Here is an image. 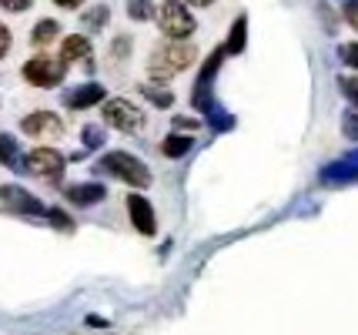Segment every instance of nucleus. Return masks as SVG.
<instances>
[{
	"label": "nucleus",
	"mask_w": 358,
	"mask_h": 335,
	"mask_svg": "<svg viewBox=\"0 0 358 335\" xmlns=\"http://www.w3.org/2000/svg\"><path fill=\"white\" fill-rule=\"evenodd\" d=\"M245 27H248V20H245V17H238V20L231 24V34H228L224 54H241V50H245Z\"/></svg>",
	"instance_id": "17"
},
{
	"label": "nucleus",
	"mask_w": 358,
	"mask_h": 335,
	"mask_svg": "<svg viewBox=\"0 0 358 335\" xmlns=\"http://www.w3.org/2000/svg\"><path fill=\"white\" fill-rule=\"evenodd\" d=\"M31 7H34V0H0V10H10V14H24Z\"/></svg>",
	"instance_id": "21"
},
{
	"label": "nucleus",
	"mask_w": 358,
	"mask_h": 335,
	"mask_svg": "<svg viewBox=\"0 0 358 335\" xmlns=\"http://www.w3.org/2000/svg\"><path fill=\"white\" fill-rule=\"evenodd\" d=\"M0 164H3V168H20V164H24L14 134H0Z\"/></svg>",
	"instance_id": "15"
},
{
	"label": "nucleus",
	"mask_w": 358,
	"mask_h": 335,
	"mask_svg": "<svg viewBox=\"0 0 358 335\" xmlns=\"http://www.w3.org/2000/svg\"><path fill=\"white\" fill-rule=\"evenodd\" d=\"M104 121H108V128L134 131L141 124V111L124 97H110V101H104Z\"/></svg>",
	"instance_id": "6"
},
{
	"label": "nucleus",
	"mask_w": 358,
	"mask_h": 335,
	"mask_svg": "<svg viewBox=\"0 0 358 335\" xmlns=\"http://www.w3.org/2000/svg\"><path fill=\"white\" fill-rule=\"evenodd\" d=\"M138 91L148 97L155 108H171V104H174V94H171V91H164V87H157V84H141Z\"/></svg>",
	"instance_id": "18"
},
{
	"label": "nucleus",
	"mask_w": 358,
	"mask_h": 335,
	"mask_svg": "<svg viewBox=\"0 0 358 335\" xmlns=\"http://www.w3.org/2000/svg\"><path fill=\"white\" fill-rule=\"evenodd\" d=\"M345 20H348L352 27H358V0H348V3H345Z\"/></svg>",
	"instance_id": "25"
},
{
	"label": "nucleus",
	"mask_w": 358,
	"mask_h": 335,
	"mask_svg": "<svg viewBox=\"0 0 358 335\" xmlns=\"http://www.w3.org/2000/svg\"><path fill=\"white\" fill-rule=\"evenodd\" d=\"M67 201H74V205H97V201H104V185H97V181H84V185H71L67 188Z\"/></svg>",
	"instance_id": "13"
},
{
	"label": "nucleus",
	"mask_w": 358,
	"mask_h": 335,
	"mask_svg": "<svg viewBox=\"0 0 358 335\" xmlns=\"http://www.w3.org/2000/svg\"><path fill=\"white\" fill-rule=\"evenodd\" d=\"M127 215H131V224L138 228L141 235H155L157 231V218H155V208L144 194H131L127 198Z\"/></svg>",
	"instance_id": "10"
},
{
	"label": "nucleus",
	"mask_w": 358,
	"mask_h": 335,
	"mask_svg": "<svg viewBox=\"0 0 358 335\" xmlns=\"http://www.w3.org/2000/svg\"><path fill=\"white\" fill-rule=\"evenodd\" d=\"M342 61H345V67H358V44H342Z\"/></svg>",
	"instance_id": "22"
},
{
	"label": "nucleus",
	"mask_w": 358,
	"mask_h": 335,
	"mask_svg": "<svg viewBox=\"0 0 358 335\" xmlns=\"http://www.w3.org/2000/svg\"><path fill=\"white\" fill-rule=\"evenodd\" d=\"M57 37H61V24L47 17V20H37V27L31 31V44L34 48H47V44L57 41Z\"/></svg>",
	"instance_id": "14"
},
{
	"label": "nucleus",
	"mask_w": 358,
	"mask_h": 335,
	"mask_svg": "<svg viewBox=\"0 0 358 335\" xmlns=\"http://www.w3.org/2000/svg\"><path fill=\"white\" fill-rule=\"evenodd\" d=\"M221 57H224V48H218L201 64V78H198V84H194V108H201V111H208V108H211V84H215V74H218V61H221Z\"/></svg>",
	"instance_id": "8"
},
{
	"label": "nucleus",
	"mask_w": 358,
	"mask_h": 335,
	"mask_svg": "<svg viewBox=\"0 0 358 335\" xmlns=\"http://www.w3.org/2000/svg\"><path fill=\"white\" fill-rule=\"evenodd\" d=\"M187 151H191V138H185V134H168L161 141V155L164 158H185Z\"/></svg>",
	"instance_id": "16"
},
{
	"label": "nucleus",
	"mask_w": 358,
	"mask_h": 335,
	"mask_svg": "<svg viewBox=\"0 0 358 335\" xmlns=\"http://www.w3.org/2000/svg\"><path fill=\"white\" fill-rule=\"evenodd\" d=\"M342 128H345V134H348V138H358V117H355V114H345Z\"/></svg>",
	"instance_id": "24"
},
{
	"label": "nucleus",
	"mask_w": 358,
	"mask_h": 335,
	"mask_svg": "<svg viewBox=\"0 0 358 335\" xmlns=\"http://www.w3.org/2000/svg\"><path fill=\"white\" fill-rule=\"evenodd\" d=\"M84 141H87V144H101V141H104V134H101L97 128H87V131H84Z\"/></svg>",
	"instance_id": "26"
},
{
	"label": "nucleus",
	"mask_w": 358,
	"mask_h": 335,
	"mask_svg": "<svg viewBox=\"0 0 358 335\" xmlns=\"http://www.w3.org/2000/svg\"><path fill=\"white\" fill-rule=\"evenodd\" d=\"M181 3H194V7H208V3H215V0H181Z\"/></svg>",
	"instance_id": "30"
},
{
	"label": "nucleus",
	"mask_w": 358,
	"mask_h": 335,
	"mask_svg": "<svg viewBox=\"0 0 358 335\" xmlns=\"http://www.w3.org/2000/svg\"><path fill=\"white\" fill-rule=\"evenodd\" d=\"M101 168L110 171L114 178H121L131 188H148V185H151V168H148L144 161H138L134 155H127V151H110V155H104V158H101Z\"/></svg>",
	"instance_id": "2"
},
{
	"label": "nucleus",
	"mask_w": 358,
	"mask_h": 335,
	"mask_svg": "<svg viewBox=\"0 0 358 335\" xmlns=\"http://www.w3.org/2000/svg\"><path fill=\"white\" fill-rule=\"evenodd\" d=\"M127 14H131V20H151V17H157L155 0H127Z\"/></svg>",
	"instance_id": "19"
},
{
	"label": "nucleus",
	"mask_w": 358,
	"mask_h": 335,
	"mask_svg": "<svg viewBox=\"0 0 358 335\" xmlns=\"http://www.w3.org/2000/svg\"><path fill=\"white\" fill-rule=\"evenodd\" d=\"M50 218H54V222L61 224V228H71V218H67V215H64V211H57V208H54V211H50Z\"/></svg>",
	"instance_id": "27"
},
{
	"label": "nucleus",
	"mask_w": 358,
	"mask_h": 335,
	"mask_svg": "<svg viewBox=\"0 0 358 335\" xmlns=\"http://www.w3.org/2000/svg\"><path fill=\"white\" fill-rule=\"evenodd\" d=\"M108 24V7H94L84 14V27H91V31H101Z\"/></svg>",
	"instance_id": "20"
},
{
	"label": "nucleus",
	"mask_w": 358,
	"mask_h": 335,
	"mask_svg": "<svg viewBox=\"0 0 358 335\" xmlns=\"http://www.w3.org/2000/svg\"><path fill=\"white\" fill-rule=\"evenodd\" d=\"M61 61L64 64H91L94 61V44L84 37V34H71L61 41Z\"/></svg>",
	"instance_id": "11"
},
{
	"label": "nucleus",
	"mask_w": 358,
	"mask_h": 335,
	"mask_svg": "<svg viewBox=\"0 0 358 335\" xmlns=\"http://www.w3.org/2000/svg\"><path fill=\"white\" fill-rule=\"evenodd\" d=\"M10 41H14V37H10V31H7V24H0V61L10 54Z\"/></svg>",
	"instance_id": "23"
},
{
	"label": "nucleus",
	"mask_w": 358,
	"mask_h": 335,
	"mask_svg": "<svg viewBox=\"0 0 358 335\" xmlns=\"http://www.w3.org/2000/svg\"><path fill=\"white\" fill-rule=\"evenodd\" d=\"M198 61V48L187 44V41H161L155 50H151V61H148V74L155 84H164V80L178 78L181 71Z\"/></svg>",
	"instance_id": "1"
},
{
	"label": "nucleus",
	"mask_w": 358,
	"mask_h": 335,
	"mask_svg": "<svg viewBox=\"0 0 358 335\" xmlns=\"http://www.w3.org/2000/svg\"><path fill=\"white\" fill-rule=\"evenodd\" d=\"M342 87H345V91H352V97H355V104H358V80L345 78V80H342Z\"/></svg>",
	"instance_id": "28"
},
{
	"label": "nucleus",
	"mask_w": 358,
	"mask_h": 335,
	"mask_svg": "<svg viewBox=\"0 0 358 335\" xmlns=\"http://www.w3.org/2000/svg\"><path fill=\"white\" fill-rule=\"evenodd\" d=\"M0 205L10 208V211H20V215H44V205L17 185H0Z\"/></svg>",
	"instance_id": "9"
},
{
	"label": "nucleus",
	"mask_w": 358,
	"mask_h": 335,
	"mask_svg": "<svg viewBox=\"0 0 358 335\" xmlns=\"http://www.w3.org/2000/svg\"><path fill=\"white\" fill-rule=\"evenodd\" d=\"M20 131L27 138H57L64 131V121L54 111H31L20 121Z\"/></svg>",
	"instance_id": "7"
},
{
	"label": "nucleus",
	"mask_w": 358,
	"mask_h": 335,
	"mask_svg": "<svg viewBox=\"0 0 358 335\" xmlns=\"http://www.w3.org/2000/svg\"><path fill=\"white\" fill-rule=\"evenodd\" d=\"M64 155L57 148H31V155L24 158V168L27 175L34 178H47V181H57L64 175Z\"/></svg>",
	"instance_id": "5"
},
{
	"label": "nucleus",
	"mask_w": 358,
	"mask_h": 335,
	"mask_svg": "<svg viewBox=\"0 0 358 335\" xmlns=\"http://www.w3.org/2000/svg\"><path fill=\"white\" fill-rule=\"evenodd\" d=\"M157 27H161V34H164L168 41H185V37L194 34L198 20H194V14L187 10L181 0H164V3L157 7Z\"/></svg>",
	"instance_id": "3"
},
{
	"label": "nucleus",
	"mask_w": 358,
	"mask_h": 335,
	"mask_svg": "<svg viewBox=\"0 0 358 335\" xmlns=\"http://www.w3.org/2000/svg\"><path fill=\"white\" fill-rule=\"evenodd\" d=\"M104 94H108V91H104L101 84H80V87L64 94V104H67L71 111H84V108H91V104H101Z\"/></svg>",
	"instance_id": "12"
},
{
	"label": "nucleus",
	"mask_w": 358,
	"mask_h": 335,
	"mask_svg": "<svg viewBox=\"0 0 358 335\" xmlns=\"http://www.w3.org/2000/svg\"><path fill=\"white\" fill-rule=\"evenodd\" d=\"M20 74H24V80L34 84V87H57V84L67 78V64H64L61 57L37 54V57H31L27 64L20 67Z\"/></svg>",
	"instance_id": "4"
},
{
	"label": "nucleus",
	"mask_w": 358,
	"mask_h": 335,
	"mask_svg": "<svg viewBox=\"0 0 358 335\" xmlns=\"http://www.w3.org/2000/svg\"><path fill=\"white\" fill-rule=\"evenodd\" d=\"M54 3H57V7H64V10H78L84 0H54Z\"/></svg>",
	"instance_id": "29"
}]
</instances>
